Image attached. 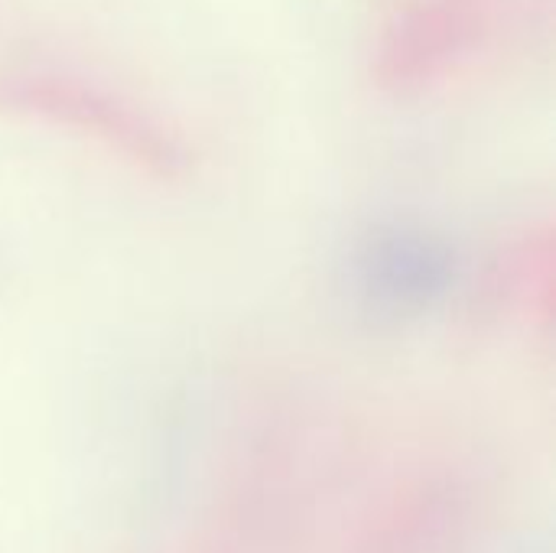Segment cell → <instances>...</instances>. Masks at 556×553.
Instances as JSON below:
<instances>
[{"mask_svg":"<svg viewBox=\"0 0 556 553\" xmlns=\"http://www.w3.org/2000/svg\"><path fill=\"white\" fill-rule=\"evenodd\" d=\"M521 0H404L378 42V81L410 95L446 81L485 55Z\"/></svg>","mask_w":556,"mask_h":553,"instance_id":"cell-2","label":"cell"},{"mask_svg":"<svg viewBox=\"0 0 556 553\" xmlns=\"http://www.w3.org/2000/svg\"><path fill=\"white\" fill-rule=\"evenodd\" d=\"M0 111L42 121L91 137L130 166L173 179L186 166L179 137L143 104L68 72H7L0 75Z\"/></svg>","mask_w":556,"mask_h":553,"instance_id":"cell-1","label":"cell"}]
</instances>
